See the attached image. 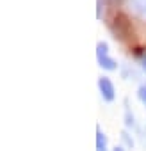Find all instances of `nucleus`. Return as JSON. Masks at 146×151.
I'll return each instance as SVG.
<instances>
[{
  "label": "nucleus",
  "mask_w": 146,
  "mask_h": 151,
  "mask_svg": "<svg viewBox=\"0 0 146 151\" xmlns=\"http://www.w3.org/2000/svg\"><path fill=\"white\" fill-rule=\"evenodd\" d=\"M141 66H142V69H144V71H146V55H144V57H142V60H141Z\"/></svg>",
  "instance_id": "6"
},
{
  "label": "nucleus",
  "mask_w": 146,
  "mask_h": 151,
  "mask_svg": "<svg viewBox=\"0 0 146 151\" xmlns=\"http://www.w3.org/2000/svg\"><path fill=\"white\" fill-rule=\"evenodd\" d=\"M126 4H128V9L134 14L146 20V0H126Z\"/></svg>",
  "instance_id": "3"
},
{
  "label": "nucleus",
  "mask_w": 146,
  "mask_h": 151,
  "mask_svg": "<svg viewBox=\"0 0 146 151\" xmlns=\"http://www.w3.org/2000/svg\"><path fill=\"white\" fill-rule=\"evenodd\" d=\"M98 89H100V94L105 101H112L116 98V89H114V84L111 82L109 77H100L98 78Z\"/></svg>",
  "instance_id": "2"
},
{
  "label": "nucleus",
  "mask_w": 146,
  "mask_h": 151,
  "mask_svg": "<svg viewBox=\"0 0 146 151\" xmlns=\"http://www.w3.org/2000/svg\"><path fill=\"white\" fill-rule=\"evenodd\" d=\"M114 151H125V149H123V147H119V146H116V147H114Z\"/></svg>",
  "instance_id": "7"
},
{
  "label": "nucleus",
  "mask_w": 146,
  "mask_h": 151,
  "mask_svg": "<svg viewBox=\"0 0 146 151\" xmlns=\"http://www.w3.org/2000/svg\"><path fill=\"white\" fill-rule=\"evenodd\" d=\"M96 60H98L100 68H103V69H107V71H114V69L118 68L116 60L109 55V45H107L105 41H100V43L96 45Z\"/></svg>",
  "instance_id": "1"
},
{
  "label": "nucleus",
  "mask_w": 146,
  "mask_h": 151,
  "mask_svg": "<svg viewBox=\"0 0 146 151\" xmlns=\"http://www.w3.org/2000/svg\"><path fill=\"white\" fill-rule=\"evenodd\" d=\"M96 151H107V137L100 128L96 130Z\"/></svg>",
  "instance_id": "4"
},
{
  "label": "nucleus",
  "mask_w": 146,
  "mask_h": 151,
  "mask_svg": "<svg viewBox=\"0 0 146 151\" xmlns=\"http://www.w3.org/2000/svg\"><path fill=\"white\" fill-rule=\"evenodd\" d=\"M137 96H139V100H141L142 103H146V82L137 89Z\"/></svg>",
  "instance_id": "5"
}]
</instances>
